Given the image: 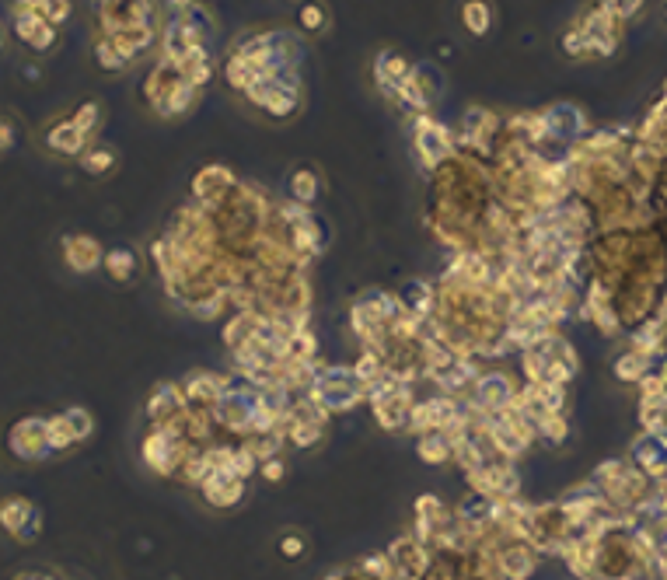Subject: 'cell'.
Returning <instances> with one entry per match:
<instances>
[{
    "mask_svg": "<svg viewBox=\"0 0 667 580\" xmlns=\"http://www.w3.org/2000/svg\"><path fill=\"white\" fill-rule=\"evenodd\" d=\"M521 392V388L514 385V378L503 371H482L479 381L472 385V392L465 395V406L475 409V413H486V416H496L500 409H507L510 402H514V395Z\"/></svg>",
    "mask_w": 667,
    "mask_h": 580,
    "instance_id": "9c48e42d",
    "label": "cell"
},
{
    "mask_svg": "<svg viewBox=\"0 0 667 580\" xmlns=\"http://www.w3.org/2000/svg\"><path fill=\"white\" fill-rule=\"evenodd\" d=\"M91 53H95V63L105 70V74H123V70L130 67V60H126V56L119 53V49L112 46L105 35H95V46H91Z\"/></svg>",
    "mask_w": 667,
    "mask_h": 580,
    "instance_id": "d590c367",
    "label": "cell"
},
{
    "mask_svg": "<svg viewBox=\"0 0 667 580\" xmlns=\"http://www.w3.org/2000/svg\"><path fill=\"white\" fill-rule=\"evenodd\" d=\"M542 119H545V133H549V140H563V144H570V140H577L580 133H584V116H580V109L570 102H559V105H552V109H545Z\"/></svg>",
    "mask_w": 667,
    "mask_h": 580,
    "instance_id": "d4e9b609",
    "label": "cell"
},
{
    "mask_svg": "<svg viewBox=\"0 0 667 580\" xmlns=\"http://www.w3.org/2000/svg\"><path fill=\"white\" fill-rule=\"evenodd\" d=\"M186 409L189 402L186 395H182V385H175V381H161V385H154V392L147 395V420H151V427H168V423L179 420Z\"/></svg>",
    "mask_w": 667,
    "mask_h": 580,
    "instance_id": "ac0fdd59",
    "label": "cell"
},
{
    "mask_svg": "<svg viewBox=\"0 0 667 580\" xmlns=\"http://www.w3.org/2000/svg\"><path fill=\"white\" fill-rule=\"evenodd\" d=\"M11 28H14V35H18L21 46H28L32 53H49V49L56 46V25L42 18L28 0L11 4Z\"/></svg>",
    "mask_w": 667,
    "mask_h": 580,
    "instance_id": "8fae6325",
    "label": "cell"
},
{
    "mask_svg": "<svg viewBox=\"0 0 667 580\" xmlns=\"http://www.w3.org/2000/svg\"><path fill=\"white\" fill-rule=\"evenodd\" d=\"M182 395L193 409H214L217 402L224 399L227 392V374H214V371H189L186 378L179 381Z\"/></svg>",
    "mask_w": 667,
    "mask_h": 580,
    "instance_id": "e0dca14e",
    "label": "cell"
},
{
    "mask_svg": "<svg viewBox=\"0 0 667 580\" xmlns=\"http://www.w3.org/2000/svg\"><path fill=\"white\" fill-rule=\"evenodd\" d=\"M7 451L18 462H39L49 455V437H46V416H21L7 430Z\"/></svg>",
    "mask_w": 667,
    "mask_h": 580,
    "instance_id": "7c38bea8",
    "label": "cell"
},
{
    "mask_svg": "<svg viewBox=\"0 0 667 580\" xmlns=\"http://www.w3.org/2000/svg\"><path fill=\"white\" fill-rule=\"evenodd\" d=\"M63 416H67V423H70V430H74L77 444L88 441V437L95 434V416H91V409H84V406H70V409H63Z\"/></svg>",
    "mask_w": 667,
    "mask_h": 580,
    "instance_id": "ab89813d",
    "label": "cell"
},
{
    "mask_svg": "<svg viewBox=\"0 0 667 580\" xmlns=\"http://www.w3.org/2000/svg\"><path fill=\"white\" fill-rule=\"evenodd\" d=\"M413 147H416V158H420L423 172L434 175L444 161H451L458 154V140L454 133L447 130L444 123H437L430 112H420L413 116Z\"/></svg>",
    "mask_w": 667,
    "mask_h": 580,
    "instance_id": "5b68a950",
    "label": "cell"
},
{
    "mask_svg": "<svg viewBox=\"0 0 667 580\" xmlns=\"http://www.w3.org/2000/svg\"><path fill=\"white\" fill-rule=\"evenodd\" d=\"M559 46H563V53L570 56V60H587V56H594L591 42H587V35L580 32V25H573L570 32L559 39Z\"/></svg>",
    "mask_w": 667,
    "mask_h": 580,
    "instance_id": "b9f144b4",
    "label": "cell"
},
{
    "mask_svg": "<svg viewBox=\"0 0 667 580\" xmlns=\"http://www.w3.org/2000/svg\"><path fill=\"white\" fill-rule=\"evenodd\" d=\"M294 21L304 35H322L325 28H329V11H325V4H318V0H301L294 11Z\"/></svg>",
    "mask_w": 667,
    "mask_h": 580,
    "instance_id": "d6a6232c",
    "label": "cell"
},
{
    "mask_svg": "<svg viewBox=\"0 0 667 580\" xmlns=\"http://www.w3.org/2000/svg\"><path fill=\"white\" fill-rule=\"evenodd\" d=\"M538 427V437H545L549 444H563L566 437H570V423H566L563 413H542L535 420Z\"/></svg>",
    "mask_w": 667,
    "mask_h": 580,
    "instance_id": "8d00e7d4",
    "label": "cell"
},
{
    "mask_svg": "<svg viewBox=\"0 0 667 580\" xmlns=\"http://www.w3.org/2000/svg\"><path fill=\"white\" fill-rule=\"evenodd\" d=\"M196 102H200V88L196 84H182L175 95H168L161 105H154V116L165 119V123H175V119H186L189 112L196 109Z\"/></svg>",
    "mask_w": 667,
    "mask_h": 580,
    "instance_id": "f1b7e54d",
    "label": "cell"
},
{
    "mask_svg": "<svg viewBox=\"0 0 667 580\" xmlns=\"http://www.w3.org/2000/svg\"><path fill=\"white\" fill-rule=\"evenodd\" d=\"M580 32L587 35V42H591L594 56H608L615 46H619V35H622V21L615 18V14H608L605 7H598V11H591L584 21H577Z\"/></svg>",
    "mask_w": 667,
    "mask_h": 580,
    "instance_id": "d6986e66",
    "label": "cell"
},
{
    "mask_svg": "<svg viewBox=\"0 0 667 580\" xmlns=\"http://www.w3.org/2000/svg\"><path fill=\"white\" fill-rule=\"evenodd\" d=\"M538 549L521 539H507L500 546V580H531L538 570Z\"/></svg>",
    "mask_w": 667,
    "mask_h": 580,
    "instance_id": "ffe728a7",
    "label": "cell"
},
{
    "mask_svg": "<svg viewBox=\"0 0 667 580\" xmlns=\"http://www.w3.org/2000/svg\"><path fill=\"white\" fill-rule=\"evenodd\" d=\"M60 256H63V263H67V270L70 273H81V277L102 270V263H105L102 242H98L95 235H81V231H74V235H63Z\"/></svg>",
    "mask_w": 667,
    "mask_h": 580,
    "instance_id": "2e32d148",
    "label": "cell"
},
{
    "mask_svg": "<svg viewBox=\"0 0 667 580\" xmlns=\"http://www.w3.org/2000/svg\"><path fill=\"white\" fill-rule=\"evenodd\" d=\"M664 14H667V7H664Z\"/></svg>",
    "mask_w": 667,
    "mask_h": 580,
    "instance_id": "11a10c76",
    "label": "cell"
},
{
    "mask_svg": "<svg viewBox=\"0 0 667 580\" xmlns=\"http://www.w3.org/2000/svg\"><path fill=\"white\" fill-rule=\"evenodd\" d=\"M402 308L413 318H434L437 311V287H430L427 280H409L406 287L399 290Z\"/></svg>",
    "mask_w": 667,
    "mask_h": 580,
    "instance_id": "484cf974",
    "label": "cell"
},
{
    "mask_svg": "<svg viewBox=\"0 0 667 580\" xmlns=\"http://www.w3.org/2000/svg\"><path fill=\"white\" fill-rule=\"evenodd\" d=\"M493 21H496V11L489 0H465V4H461V28H465L468 35H475V39H486V35L493 32Z\"/></svg>",
    "mask_w": 667,
    "mask_h": 580,
    "instance_id": "f546056e",
    "label": "cell"
},
{
    "mask_svg": "<svg viewBox=\"0 0 667 580\" xmlns=\"http://www.w3.org/2000/svg\"><path fill=\"white\" fill-rule=\"evenodd\" d=\"M11 147H14V126L7 116H0V154L11 151Z\"/></svg>",
    "mask_w": 667,
    "mask_h": 580,
    "instance_id": "7dc6e473",
    "label": "cell"
},
{
    "mask_svg": "<svg viewBox=\"0 0 667 580\" xmlns=\"http://www.w3.org/2000/svg\"><path fill=\"white\" fill-rule=\"evenodd\" d=\"M154 11H158L154 0H95L98 35H119L133 32V28L158 25Z\"/></svg>",
    "mask_w": 667,
    "mask_h": 580,
    "instance_id": "8992f818",
    "label": "cell"
},
{
    "mask_svg": "<svg viewBox=\"0 0 667 580\" xmlns=\"http://www.w3.org/2000/svg\"><path fill=\"white\" fill-rule=\"evenodd\" d=\"M371 413L374 420L381 423L385 430H406L409 423V409H413L416 395L409 381H399L395 374H385L378 385L371 388Z\"/></svg>",
    "mask_w": 667,
    "mask_h": 580,
    "instance_id": "277c9868",
    "label": "cell"
},
{
    "mask_svg": "<svg viewBox=\"0 0 667 580\" xmlns=\"http://www.w3.org/2000/svg\"><path fill=\"white\" fill-rule=\"evenodd\" d=\"M18 580H53V577H46V574H21Z\"/></svg>",
    "mask_w": 667,
    "mask_h": 580,
    "instance_id": "681fc988",
    "label": "cell"
},
{
    "mask_svg": "<svg viewBox=\"0 0 667 580\" xmlns=\"http://www.w3.org/2000/svg\"><path fill=\"white\" fill-rule=\"evenodd\" d=\"M465 479L472 486V493H479L486 500H510L521 493V476H517L514 462H507V458H489L486 465L465 472Z\"/></svg>",
    "mask_w": 667,
    "mask_h": 580,
    "instance_id": "ba28073f",
    "label": "cell"
},
{
    "mask_svg": "<svg viewBox=\"0 0 667 580\" xmlns=\"http://www.w3.org/2000/svg\"><path fill=\"white\" fill-rule=\"evenodd\" d=\"M200 493L210 507L231 511V507H238L241 500H245V479L231 476V472H214V476H207V483L200 486Z\"/></svg>",
    "mask_w": 667,
    "mask_h": 580,
    "instance_id": "603a6c76",
    "label": "cell"
},
{
    "mask_svg": "<svg viewBox=\"0 0 667 580\" xmlns=\"http://www.w3.org/2000/svg\"><path fill=\"white\" fill-rule=\"evenodd\" d=\"M461 413H465V399H454V395H434V399L413 402L406 430H413L416 437L437 434V430H444L447 423L458 420Z\"/></svg>",
    "mask_w": 667,
    "mask_h": 580,
    "instance_id": "30bf717a",
    "label": "cell"
},
{
    "mask_svg": "<svg viewBox=\"0 0 667 580\" xmlns=\"http://www.w3.org/2000/svg\"><path fill=\"white\" fill-rule=\"evenodd\" d=\"M601 7H605L608 14H615L619 21H629L643 11V0H605Z\"/></svg>",
    "mask_w": 667,
    "mask_h": 580,
    "instance_id": "ee69618b",
    "label": "cell"
},
{
    "mask_svg": "<svg viewBox=\"0 0 667 580\" xmlns=\"http://www.w3.org/2000/svg\"><path fill=\"white\" fill-rule=\"evenodd\" d=\"M385 553H388V560H392V567L399 570L402 580H423V574L430 570V563H434V549L423 546L416 535H402V539H395Z\"/></svg>",
    "mask_w": 667,
    "mask_h": 580,
    "instance_id": "5bb4252c",
    "label": "cell"
},
{
    "mask_svg": "<svg viewBox=\"0 0 667 580\" xmlns=\"http://www.w3.org/2000/svg\"><path fill=\"white\" fill-rule=\"evenodd\" d=\"M447 521H451V514H447V507L441 504V497L427 493V497L416 500V539H420L423 546L434 549L437 535H441Z\"/></svg>",
    "mask_w": 667,
    "mask_h": 580,
    "instance_id": "cb8c5ba5",
    "label": "cell"
},
{
    "mask_svg": "<svg viewBox=\"0 0 667 580\" xmlns=\"http://www.w3.org/2000/svg\"><path fill=\"white\" fill-rule=\"evenodd\" d=\"M0 46H4V35H0Z\"/></svg>",
    "mask_w": 667,
    "mask_h": 580,
    "instance_id": "db71d44e",
    "label": "cell"
},
{
    "mask_svg": "<svg viewBox=\"0 0 667 580\" xmlns=\"http://www.w3.org/2000/svg\"><path fill=\"white\" fill-rule=\"evenodd\" d=\"M615 374H619L622 381H643V374H647V353L633 350L626 353V357L615 360Z\"/></svg>",
    "mask_w": 667,
    "mask_h": 580,
    "instance_id": "60d3db41",
    "label": "cell"
},
{
    "mask_svg": "<svg viewBox=\"0 0 667 580\" xmlns=\"http://www.w3.org/2000/svg\"><path fill=\"white\" fill-rule=\"evenodd\" d=\"M193 451H200V444L186 441V437H175L172 430L165 427H151L144 434V441H140V458H144L147 469L161 479L179 476V469L186 465V458L193 455Z\"/></svg>",
    "mask_w": 667,
    "mask_h": 580,
    "instance_id": "7a4b0ae2",
    "label": "cell"
},
{
    "mask_svg": "<svg viewBox=\"0 0 667 580\" xmlns=\"http://www.w3.org/2000/svg\"><path fill=\"white\" fill-rule=\"evenodd\" d=\"M308 395L329 413H350L353 406L371 399V388L357 378L353 367H318Z\"/></svg>",
    "mask_w": 667,
    "mask_h": 580,
    "instance_id": "6da1fadb",
    "label": "cell"
},
{
    "mask_svg": "<svg viewBox=\"0 0 667 580\" xmlns=\"http://www.w3.org/2000/svg\"><path fill=\"white\" fill-rule=\"evenodd\" d=\"M283 437H287V444H290V448H297V451H308V448H315V444L325 437V423H311V420H287V427H283Z\"/></svg>",
    "mask_w": 667,
    "mask_h": 580,
    "instance_id": "1f68e13d",
    "label": "cell"
},
{
    "mask_svg": "<svg viewBox=\"0 0 667 580\" xmlns=\"http://www.w3.org/2000/svg\"><path fill=\"white\" fill-rule=\"evenodd\" d=\"M664 315H667V304H664ZM664 322H667V318H664Z\"/></svg>",
    "mask_w": 667,
    "mask_h": 580,
    "instance_id": "f5cc1de1",
    "label": "cell"
},
{
    "mask_svg": "<svg viewBox=\"0 0 667 580\" xmlns=\"http://www.w3.org/2000/svg\"><path fill=\"white\" fill-rule=\"evenodd\" d=\"M28 4H49V0H28Z\"/></svg>",
    "mask_w": 667,
    "mask_h": 580,
    "instance_id": "f907efd6",
    "label": "cell"
},
{
    "mask_svg": "<svg viewBox=\"0 0 667 580\" xmlns=\"http://www.w3.org/2000/svg\"><path fill=\"white\" fill-rule=\"evenodd\" d=\"M304 549H308V542H304L297 532H290V535H283V539H280V556H287V560H297V556H304Z\"/></svg>",
    "mask_w": 667,
    "mask_h": 580,
    "instance_id": "bcb514c9",
    "label": "cell"
},
{
    "mask_svg": "<svg viewBox=\"0 0 667 580\" xmlns=\"http://www.w3.org/2000/svg\"><path fill=\"white\" fill-rule=\"evenodd\" d=\"M259 472L266 483H283V476H287V465H283V458H266V462H259Z\"/></svg>",
    "mask_w": 667,
    "mask_h": 580,
    "instance_id": "f6af8a7d",
    "label": "cell"
},
{
    "mask_svg": "<svg viewBox=\"0 0 667 580\" xmlns=\"http://www.w3.org/2000/svg\"><path fill=\"white\" fill-rule=\"evenodd\" d=\"M70 119H74V123L81 126L88 137H95L98 126H102V119H105V109H102V102H81Z\"/></svg>",
    "mask_w": 667,
    "mask_h": 580,
    "instance_id": "f35d334b",
    "label": "cell"
},
{
    "mask_svg": "<svg viewBox=\"0 0 667 580\" xmlns=\"http://www.w3.org/2000/svg\"><path fill=\"white\" fill-rule=\"evenodd\" d=\"M42 140H46V151L60 154V158H81V154L88 151V144H91V137L70 116L49 123V130H46V137H42Z\"/></svg>",
    "mask_w": 667,
    "mask_h": 580,
    "instance_id": "7402d4cb",
    "label": "cell"
},
{
    "mask_svg": "<svg viewBox=\"0 0 667 580\" xmlns=\"http://www.w3.org/2000/svg\"><path fill=\"white\" fill-rule=\"evenodd\" d=\"M248 102L262 112L273 123H287V119L301 116L304 109V88L301 77H273V81H262L248 91Z\"/></svg>",
    "mask_w": 667,
    "mask_h": 580,
    "instance_id": "3957f363",
    "label": "cell"
},
{
    "mask_svg": "<svg viewBox=\"0 0 667 580\" xmlns=\"http://www.w3.org/2000/svg\"><path fill=\"white\" fill-rule=\"evenodd\" d=\"M322 580H343V577H322Z\"/></svg>",
    "mask_w": 667,
    "mask_h": 580,
    "instance_id": "816d5d0a",
    "label": "cell"
},
{
    "mask_svg": "<svg viewBox=\"0 0 667 580\" xmlns=\"http://www.w3.org/2000/svg\"><path fill=\"white\" fill-rule=\"evenodd\" d=\"M46 437H49V455H63V451L77 448V437L70 430L67 416H46Z\"/></svg>",
    "mask_w": 667,
    "mask_h": 580,
    "instance_id": "e575fe53",
    "label": "cell"
},
{
    "mask_svg": "<svg viewBox=\"0 0 667 580\" xmlns=\"http://www.w3.org/2000/svg\"><path fill=\"white\" fill-rule=\"evenodd\" d=\"M318 193H322V175L311 165H297L294 172L287 175V196L301 207H315Z\"/></svg>",
    "mask_w": 667,
    "mask_h": 580,
    "instance_id": "4316f807",
    "label": "cell"
},
{
    "mask_svg": "<svg viewBox=\"0 0 667 580\" xmlns=\"http://www.w3.org/2000/svg\"><path fill=\"white\" fill-rule=\"evenodd\" d=\"M102 270L109 273L112 284H130V280L137 277V270H140V259H137V252L126 249V245H123V249H109V252H105Z\"/></svg>",
    "mask_w": 667,
    "mask_h": 580,
    "instance_id": "4dcf8cb0",
    "label": "cell"
},
{
    "mask_svg": "<svg viewBox=\"0 0 667 580\" xmlns=\"http://www.w3.org/2000/svg\"><path fill=\"white\" fill-rule=\"evenodd\" d=\"M416 455H420V462H427V465L454 462V451L441 430H437V434H423L420 441H416Z\"/></svg>",
    "mask_w": 667,
    "mask_h": 580,
    "instance_id": "836d02e7",
    "label": "cell"
},
{
    "mask_svg": "<svg viewBox=\"0 0 667 580\" xmlns=\"http://www.w3.org/2000/svg\"><path fill=\"white\" fill-rule=\"evenodd\" d=\"M409 70H413V63H409L406 56H402V49L388 46V49H381V53L374 56L371 74H374V84H378L381 95L395 98V91H399V84L409 77Z\"/></svg>",
    "mask_w": 667,
    "mask_h": 580,
    "instance_id": "44dd1931",
    "label": "cell"
},
{
    "mask_svg": "<svg viewBox=\"0 0 667 580\" xmlns=\"http://www.w3.org/2000/svg\"><path fill=\"white\" fill-rule=\"evenodd\" d=\"M441 88H444V77H441V70H437L434 63H420V67L413 63L409 77L399 84V91H395V102H399L402 109L413 112V116H420V112L434 109Z\"/></svg>",
    "mask_w": 667,
    "mask_h": 580,
    "instance_id": "52a82bcc",
    "label": "cell"
},
{
    "mask_svg": "<svg viewBox=\"0 0 667 580\" xmlns=\"http://www.w3.org/2000/svg\"><path fill=\"white\" fill-rule=\"evenodd\" d=\"M0 528L11 535L14 542H35L42 532V511L28 497H11L0 500Z\"/></svg>",
    "mask_w": 667,
    "mask_h": 580,
    "instance_id": "4fadbf2b",
    "label": "cell"
},
{
    "mask_svg": "<svg viewBox=\"0 0 667 580\" xmlns=\"http://www.w3.org/2000/svg\"><path fill=\"white\" fill-rule=\"evenodd\" d=\"M193 4H200V0H168V7H172V14H179V11H189Z\"/></svg>",
    "mask_w": 667,
    "mask_h": 580,
    "instance_id": "c3c4849f",
    "label": "cell"
},
{
    "mask_svg": "<svg viewBox=\"0 0 667 580\" xmlns=\"http://www.w3.org/2000/svg\"><path fill=\"white\" fill-rule=\"evenodd\" d=\"M255 325H259V311H234V315L227 318L224 332H221L227 350L231 353L245 350V346L255 339Z\"/></svg>",
    "mask_w": 667,
    "mask_h": 580,
    "instance_id": "83f0119b",
    "label": "cell"
},
{
    "mask_svg": "<svg viewBox=\"0 0 667 580\" xmlns=\"http://www.w3.org/2000/svg\"><path fill=\"white\" fill-rule=\"evenodd\" d=\"M234 186H238V179L231 168L207 165L193 175V203H200L203 210H217L234 193Z\"/></svg>",
    "mask_w": 667,
    "mask_h": 580,
    "instance_id": "9a60e30c",
    "label": "cell"
},
{
    "mask_svg": "<svg viewBox=\"0 0 667 580\" xmlns=\"http://www.w3.org/2000/svg\"><path fill=\"white\" fill-rule=\"evenodd\" d=\"M81 168L88 175H105L116 168V151L112 147H88V151L81 154Z\"/></svg>",
    "mask_w": 667,
    "mask_h": 580,
    "instance_id": "74e56055",
    "label": "cell"
},
{
    "mask_svg": "<svg viewBox=\"0 0 667 580\" xmlns=\"http://www.w3.org/2000/svg\"><path fill=\"white\" fill-rule=\"evenodd\" d=\"M227 472H231V476H238V479H245V483H248V479H252L255 472H259V458H255L252 451L245 448V444H238V448H234V458H231V469H227Z\"/></svg>",
    "mask_w": 667,
    "mask_h": 580,
    "instance_id": "7bdbcfd3",
    "label": "cell"
}]
</instances>
